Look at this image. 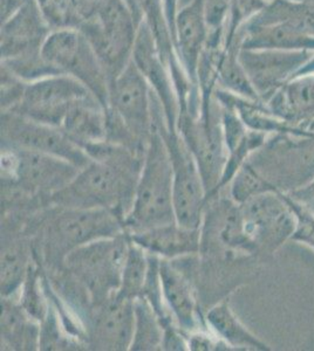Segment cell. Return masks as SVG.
I'll use <instances>...</instances> for the list:
<instances>
[{
  "instance_id": "cell-1",
  "label": "cell",
  "mask_w": 314,
  "mask_h": 351,
  "mask_svg": "<svg viewBox=\"0 0 314 351\" xmlns=\"http://www.w3.org/2000/svg\"><path fill=\"white\" fill-rule=\"evenodd\" d=\"M52 212L41 221L36 260L48 273L59 271L69 253L96 240L113 238L126 231L124 219L104 208L49 206Z\"/></svg>"
},
{
  "instance_id": "cell-2",
  "label": "cell",
  "mask_w": 314,
  "mask_h": 351,
  "mask_svg": "<svg viewBox=\"0 0 314 351\" xmlns=\"http://www.w3.org/2000/svg\"><path fill=\"white\" fill-rule=\"evenodd\" d=\"M141 169L92 160L80 169L63 190L47 200V208H104L120 218L131 211Z\"/></svg>"
},
{
  "instance_id": "cell-3",
  "label": "cell",
  "mask_w": 314,
  "mask_h": 351,
  "mask_svg": "<svg viewBox=\"0 0 314 351\" xmlns=\"http://www.w3.org/2000/svg\"><path fill=\"white\" fill-rule=\"evenodd\" d=\"M172 221H176L172 165L154 117V128L144 152L134 203L124 218V228L128 233H136Z\"/></svg>"
},
{
  "instance_id": "cell-4",
  "label": "cell",
  "mask_w": 314,
  "mask_h": 351,
  "mask_svg": "<svg viewBox=\"0 0 314 351\" xmlns=\"http://www.w3.org/2000/svg\"><path fill=\"white\" fill-rule=\"evenodd\" d=\"M127 246L128 232H124L86 243L65 259L63 269L82 289L92 307L119 291Z\"/></svg>"
},
{
  "instance_id": "cell-5",
  "label": "cell",
  "mask_w": 314,
  "mask_h": 351,
  "mask_svg": "<svg viewBox=\"0 0 314 351\" xmlns=\"http://www.w3.org/2000/svg\"><path fill=\"white\" fill-rule=\"evenodd\" d=\"M141 21L127 0H104L96 16L78 27L104 64L109 84L131 60Z\"/></svg>"
},
{
  "instance_id": "cell-6",
  "label": "cell",
  "mask_w": 314,
  "mask_h": 351,
  "mask_svg": "<svg viewBox=\"0 0 314 351\" xmlns=\"http://www.w3.org/2000/svg\"><path fill=\"white\" fill-rule=\"evenodd\" d=\"M80 169L56 156L24 149L1 148V185L18 189L47 206Z\"/></svg>"
},
{
  "instance_id": "cell-7",
  "label": "cell",
  "mask_w": 314,
  "mask_h": 351,
  "mask_svg": "<svg viewBox=\"0 0 314 351\" xmlns=\"http://www.w3.org/2000/svg\"><path fill=\"white\" fill-rule=\"evenodd\" d=\"M41 56L56 72L82 82L107 108L109 77L92 45L80 29H52L43 44Z\"/></svg>"
},
{
  "instance_id": "cell-8",
  "label": "cell",
  "mask_w": 314,
  "mask_h": 351,
  "mask_svg": "<svg viewBox=\"0 0 314 351\" xmlns=\"http://www.w3.org/2000/svg\"><path fill=\"white\" fill-rule=\"evenodd\" d=\"M154 117L164 136L172 165L176 221L183 228H201L208 199L195 157L179 132L168 130L164 109L159 106L154 109Z\"/></svg>"
},
{
  "instance_id": "cell-9",
  "label": "cell",
  "mask_w": 314,
  "mask_h": 351,
  "mask_svg": "<svg viewBox=\"0 0 314 351\" xmlns=\"http://www.w3.org/2000/svg\"><path fill=\"white\" fill-rule=\"evenodd\" d=\"M107 112L137 143L147 148L154 128V93L134 61L109 84Z\"/></svg>"
},
{
  "instance_id": "cell-10",
  "label": "cell",
  "mask_w": 314,
  "mask_h": 351,
  "mask_svg": "<svg viewBox=\"0 0 314 351\" xmlns=\"http://www.w3.org/2000/svg\"><path fill=\"white\" fill-rule=\"evenodd\" d=\"M1 148L24 149L56 156L79 169L92 162L87 152L63 129L14 112H1Z\"/></svg>"
},
{
  "instance_id": "cell-11",
  "label": "cell",
  "mask_w": 314,
  "mask_h": 351,
  "mask_svg": "<svg viewBox=\"0 0 314 351\" xmlns=\"http://www.w3.org/2000/svg\"><path fill=\"white\" fill-rule=\"evenodd\" d=\"M91 95L94 94L76 77L56 74L26 84L20 104L10 112L61 128L73 104Z\"/></svg>"
},
{
  "instance_id": "cell-12",
  "label": "cell",
  "mask_w": 314,
  "mask_h": 351,
  "mask_svg": "<svg viewBox=\"0 0 314 351\" xmlns=\"http://www.w3.org/2000/svg\"><path fill=\"white\" fill-rule=\"evenodd\" d=\"M84 326L88 348L129 350L135 327L134 301L124 299L116 293L102 304L93 306Z\"/></svg>"
},
{
  "instance_id": "cell-13",
  "label": "cell",
  "mask_w": 314,
  "mask_h": 351,
  "mask_svg": "<svg viewBox=\"0 0 314 351\" xmlns=\"http://www.w3.org/2000/svg\"><path fill=\"white\" fill-rule=\"evenodd\" d=\"M244 226L254 245L276 248L290 239L295 228V218L282 198V191L264 192L240 204Z\"/></svg>"
},
{
  "instance_id": "cell-14",
  "label": "cell",
  "mask_w": 314,
  "mask_h": 351,
  "mask_svg": "<svg viewBox=\"0 0 314 351\" xmlns=\"http://www.w3.org/2000/svg\"><path fill=\"white\" fill-rule=\"evenodd\" d=\"M131 60L147 80L151 90L159 99L169 132H177L179 106L175 84L169 66L159 53L154 36L148 25L141 21L136 33Z\"/></svg>"
},
{
  "instance_id": "cell-15",
  "label": "cell",
  "mask_w": 314,
  "mask_h": 351,
  "mask_svg": "<svg viewBox=\"0 0 314 351\" xmlns=\"http://www.w3.org/2000/svg\"><path fill=\"white\" fill-rule=\"evenodd\" d=\"M313 53L239 49L238 56L260 100L267 102L299 72Z\"/></svg>"
},
{
  "instance_id": "cell-16",
  "label": "cell",
  "mask_w": 314,
  "mask_h": 351,
  "mask_svg": "<svg viewBox=\"0 0 314 351\" xmlns=\"http://www.w3.org/2000/svg\"><path fill=\"white\" fill-rule=\"evenodd\" d=\"M51 31L36 0H27L11 18L1 23V60L41 52Z\"/></svg>"
},
{
  "instance_id": "cell-17",
  "label": "cell",
  "mask_w": 314,
  "mask_h": 351,
  "mask_svg": "<svg viewBox=\"0 0 314 351\" xmlns=\"http://www.w3.org/2000/svg\"><path fill=\"white\" fill-rule=\"evenodd\" d=\"M159 274L164 302L176 324L187 334L201 330L203 319L187 268H181L176 260L161 259Z\"/></svg>"
},
{
  "instance_id": "cell-18",
  "label": "cell",
  "mask_w": 314,
  "mask_h": 351,
  "mask_svg": "<svg viewBox=\"0 0 314 351\" xmlns=\"http://www.w3.org/2000/svg\"><path fill=\"white\" fill-rule=\"evenodd\" d=\"M209 36L210 29L204 13V0H194L179 10L174 31L176 52L187 75L195 84L199 60L207 48Z\"/></svg>"
},
{
  "instance_id": "cell-19",
  "label": "cell",
  "mask_w": 314,
  "mask_h": 351,
  "mask_svg": "<svg viewBox=\"0 0 314 351\" xmlns=\"http://www.w3.org/2000/svg\"><path fill=\"white\" fill-rule=\"evenodd\" d=\"M231 41H235L240 49L314 52L313 36H309L289 21L262 26L242 25L229 44Z\"/></svg>"
},
{
  "instance_id": "cell-20",
  "label": "cell",
  "mask_w": 314,
  "mask_h": 351,
  "mask_svg": "<svg viewBox=\"0 0 314 351\" xmlns=\"http://www.w3.org/2000/svg\"><path fill=\"white\" fill-rule=\"evenodd\" d=\"M128 234L144 251L161 259L176 260L194 256L199 254L202 246L201 228H183L177 221Z\"/></svg>"
},
{
  "instance_id": "cell-21",
  "label": "cell",
  "mask_w": 314,
  "mask_h": 351,
  "mask_svg": "<svg viewBox=\"0 0 314 351\" xmlns=\"http://www.w3.org/2000/svg\"><path fill=\"white\" fill-rule=\"evenodd\" d=\"M265 104L276 116L311 137L310 128L314 124V74L293 76Z\"/></svg>"
},
{
  "instance_id": "cell-22",
  "label": "cell",
  "mask_w": 314,
  "mask_h": 351,
  "mask_svg": "<svg viewBox=\"0 0 314 351\" xmlns=\"http://www.w3.org/2000/svg\"><path fill=\"white\" fill-rule=\"evenodd\" d=\"M107 108L96 96L91 95L73 104L61 129L82 148L107 140Z\"/></svg>"
},
{
  "instance_id": "cell-23",
  "label": "cell",
  "mask_w": 314,
  "mask_h": 351,
  "mask_svg": "<svg viewBox=\"0 0 314 351\" xmlns=\"http://www.w3.org/2000/svg\"><path fill=\"white\" fill-rule=\"evenodd\" d=\"M34 259L32 243L6 226L1 228V298L16 296Z\"/></svg>"
},
{
  "instance_id": "cell-24",
  "label": "cell",
  "mask_w": 314,
  "mask_h": 351,
  "mask_svg": "<svg viewBox=\"0 0 314 351\" xmlns=\"http://www.w3.org/2000/svg\"><path fill=\"white\" fill-rule=\"evenodd\" d=\"M40 324L14 296L1 298V349L39 350Z\"/></svg>"
},
{
  "instance_id": "cell-25",
  "label": "cell",
  "mask_w": 314,
  "mask_h": 351,
  "mask_svg": "<svg viewBox=\"0 0 314 351\" xmlns=\"http://www.w3.org/2000/svg\"><path fill=\"white\" fill-rule=\"evenodd\" d=\"M205 322L208 329L227 344L231 350H271L265 342L254 335L239 321L227 300H223L209 309Z\"/></svg>"
},
{
  "instance_id": "cell-26",
  "label": "cell",
  "mask_w": 314,
  "mask_h": 351,
  "mask_svg": "<svg viewBox=\"0 0 314 351\" xmlns=\"http://www.w3.org/2000/svg\"><path fill=\"white\" fill-rule=\"evenodd\" d=\"M239 49L238 45L230 43L219 51L215 66L217 87L247 100L262 101L239 61Z\"/></svg>"
},
{
  "instance_id": "cell-27",
  "label": "cell",
  "mask_w": 314,
  "mask_h": 351,
  "mask_svg": "<svg viewBox=\"0 0 314 351\" xmlns=\"http://www.w3.org/2000/svg\"><path fill=\"white\" fill-rule=\"evenodd\" d=\"M135 327L131 341V351L162 350L164 324L150 304L144 298L134 300Z\"/></svg>"
},
{
  "instance_id": "cell-28",
  "label": "cell",
  "mask_w": 314,
  "mask_h": 351,
  "mask_svg": "<svg viewBox=\"0 0 314 351\" xmlns=\"http://www.w3.org/2000/svg\"><path fill=\"white\" fill-rule=\"evenodd\" d=\"M148 268V252L144 251L135 241H133L128 234L127 252L121 271L117 295L133 301L141 298L147 280Z\"/></svg>"
},
{
  "instance_id": "cell-29",
  "label": "cell",
  "mask_w": 314,
  "mask_h": 351,
  "mask_svg": "<svg viewBox=\"0 0 314 351\" xmlns=\"http://www.w3.org/2000/svg\"><path fill=\"white\" fill-rule=\"evenodd\" d=\"M230 184L231 199L238 205L264 192L279 190L275 184L262 178L258 171L247 162L239 169V171L236 173Z\"/></svg>"
},
{
  "instance_id": "cell-30",
  "label": "cell",
  "mask_w": 314,
  "mask_h": 351,
  "mask_svg": "<svg viewBox=\"0 0 314 351\" xmlns=\"http://www.w3.org/2000/svg\"><path fill=\"white\" fill-rule=\"evenodd\" d=\"M282 196L295 218V228L290 240L306 245L314 250V211L305 205L292 199L282 191Z\"/></svg>"
},
{
  "instance_id": "cell-31",
  "label": "cell",
  "mask_w": 314,
  "mask_h": 351,
  "mask_svg": "<svg viewBox=\"0 0 314 351\" xmlns=\"http://www.w3.org/2000/svg\"><path fill=\"white\" fill-rule=\"evenodd\" d=\"M36 3L51 29L78 27L73 0H36Z\"/></svg>"
},
{
  "instance_id": "cell-32",
  "label": "cell",
  "mask_w": 314,
  "mask_h": 351,
  "mask_svg": "<svg viewBox=\"0 0 314 351\" xmlns=\"http://www.w3.org/2000/svg\"><path fill=\"white\" fill-rule=\"evenodd\" d=\"M231 0H204V13L210 36H225L230 16Z\"/></svg>"
},
{
  "instance_id": "cell-33",
  "label": "cell",
  "mask_w": 314,
  "mask_h": 351,
  "mask_svg": "<svg viewBox=\"0 0 314 351\" xmlns=\"http://www.w3.org/2000/svg\"><path fill=\"white\" fill-rule=\"evenodd\" d=\"M188 348L191 351L231 350L210 330H196L188 334Z\"/></svg>"
},
{
  "instance_id": "cell-34",
  "label": "cell",
  "mask_w": 314,
  "mask_h": 351,
  "mask_svg": "<svg viewBox=\"0 0 314 351\" xmlns=\"http://www.w3.org/2000/svg\"><path fill=\"white\" fill-rule=\"evenodd\" d=\"M164 341H162V350L186 351L188 348V334L182 330L175 324H167L164 327Z\"/></svg>"
},
{
  "instance_id": "cell-35",
  "label": "cell",
  "mask_w": 314,
  "mask_h": 351,
  "mask_svg": "<svg viewBox=\"0 0 314 351\" xmlns=\"http://www.w3.org/2000/svg\"><path fill=\"white\" fill-rule=\"evenodd\" d=\"M295 202L305 205L314 211V178L309 183L295 189L293 191L287 193Z\"/></svg>"
},
{
  "instance_id": "cell-36",
  "label": "cell",
  "mask_w": 314,
  "mask_h": 351,
  "mask_svg": "<svg viewBox=\"0 0 314 351\" xmlns=\"http://www.w3.org/2000/svg\"><path fill=\"white\" fill-rule=\"evenodd\" d=\"M164 8H166V14H167L168 23L170 26L171 32L174 36L175 31L176 16L179 14V8H181V3L182 0H164ZM175 40V38H174ZM176 47V46H175Z\"/></svg>"
},
{
  "instance_id": "cell-37",
  "label": "cell",
  "mask_w": 314,
  "mask_h": 351,
  "mask_svg": "<svg viewBox=\"0 0 314 351\" xmlns=\"http://www.w3.org/2000/svg\"><path fill=\"white\" fill-rule=\"evenodd\" d=\"M305 74H314V53L311 56L310 59L305 62L299 72L295 74L297 75H305Z\"/></svg>"
},
{
  "instance_id": "cell-38",
  "label": "cell",
  "mask_w": 314,
  "mask_h": 351,
  "mask_svg": "<svg viewBox=\"0 0 314 351\" xmlns=\"http://www.w3.org/2000/svg\"><path fill=\"white\" fill-rule=\"evenodd\" d=\"M295 1H302V3H314V0H295Z\"/></svg>"
},
{
  "instance_id": "cell-39",
  "label": "cell",
  "mask_w": 314,
  "mask_h": 351,
  "mask_svg": "<svg viewBox=\"0 0 314 351\" xmlns=\"http://www.w3.org/2000/svg\"><path fill=\"white\" fill-rule=\"evenodd\" d=\"M264 3H267V4H270V3H272V1H275V0H262Z\"/></svg>"
}]
</instances>
